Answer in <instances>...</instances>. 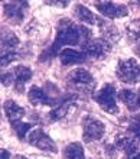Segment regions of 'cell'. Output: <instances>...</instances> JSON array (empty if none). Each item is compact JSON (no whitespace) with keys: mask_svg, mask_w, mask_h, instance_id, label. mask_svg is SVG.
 Instances as JSON below:
<instances>
[{"mask_svg":"<svg viewBox=\"0 0 140 159\" xmlns=\"http://www.w3.org/2000/svg\"><path fill=\"white\" fill-rule=\"evenodd\" d=\"M59 59H61L62 65H72V64H79L84 62L87 59V55L84 52H79V51L75 49H62L61 54H59Z\"/></svg>","mask_w":140,"mask_h":159,"instance_id":"obj_15","label":"cell"},{"mask_svg":"<svg viewBox=\"0 0 140 159\" xmlns=\"http://www.w3.org/2000/svg\"><path fill=\"white\" fill-rule=\"evenodd\" d=\"M66 81H68L71 85L78 87V88L88 87V85H93V84H94L93 75H91L87 70H84V68H77L74 71H71L70 74H68Z\"/></svg>","mask_w":140,"mask_h":159,"instance_id":"obj_11","label":"cell"},{"mask_svg":"<svg viewBox=\"0 0 140 159\" xmlns=\"http://www.w3.org/2000/svg\"><path fill=\"white\" fill-rule=\"evenodd\" d=\"M115 146L121 149L129 158H132L133 155L137 153L139 142L134 138H132L130 134H120V136L115 138Z\"/></svg>","mask_w":140,"mask_h":159,"instance_id":"obj_13","label":"cell"},{"mask_svg":"<svg viewBox=\"0 0 140 159\" xmlns=\"http://www.w3.org/2000/svg\"><path fill=\"white\" fill-rule=\"evenodd\" d=\"M28 142L30 143L32 146H36V148H39V149H42V151L56 152L55 142L43 132V130L39 129V127L33 129L32 132L28 134Z\"/></svg>","mask_w":140,"mask_h":159,"instance_id":"obj_7","label":"cell"},{"mask_svg":"<svg viewBox=\"0 0 140 159\" xmlns=\"http://www.w3.org/2000/svg\"><path fill=\"white\" fill-rule=\"evenodd\" d=\"M2 159H12L10 153H9L6 149H3V151H2Z\"/></svg>","mask_w":140,"mask_h":159,"instance_id":"obj_26","label":"cell"},{"mask_svg":"<svg viewBox=\"0 0 140 159\" xmlns=\"http://www.w3.org/2000/svg\"><path fill=\"white\" fill-rule=\"evenodd\" d=\"M46 4H55V6L65 7V6H68V2H46Z\"/></svg>","mask_w":140,"mask_h":159,"instance_id":"obj_24","label":"cell"},{"mask_svg":"<svg viewBox=\"0 0 140 159\" xmlns=\"http://www.w3.org/2000/svg\"><path fill=\"white\" fill-rule=\"evenodd\" d=\"M32 78V71L25 65H19L10 72H4L2 74V83L3 85L9 87V85H15L17 93L23 91V85Z\"/></svg>","mask_w":140,"mask_h":159,"instance_id":"obj_2","label":"cell"},{"mask_svg":"<svg viewBox=\"0 0 140 159\" xmlns=\"http://www.w3.org/2000/svg\"><path fill=\"white\" fill-rule=\"evenodd\" d=\"M129 134L134 138L140 143V114L130 119V125H129Z\"/></svg>","mask_w":140,"mask_h":159,"instance_id":"obj_21","label":"cell"},{"mask_svg":"<svg viewBox=\"0 0 140 159\" xmlns=\"http://www.w3.org/2000/svg\"><path fill=\"white\" fill-rule=\"evenodd\" d=\"M127 35L129 39L136 43V42H140V19L137 20H133L127 25Z\"/></svg>","mask_w":140,"mask_h":159,"instance_id":"obj_20","label":"cell"},{"mask_svg":"<svg viewBox=\"0 0 140 159\" xmlns=\"http://www.w3.org/2000/svg\"><path fill=\"white\" fill-rule=\"evenodd\" d=\"M95 9L103 16L115 19V17H124L129 13V9L124 4H115L111 2H95Z\"/></svg>","mask_w":140,"mask_h":159,"instance_id":"obj_8","label":"cell"},{"mask_svg":"<svg viewBox=\"0 0 140 159\" xmlns=\"http://www.w3.org/2000/svg\"><path fill=\"white\" fill-rule=\"evenodd\" d=\"M75 15L79 17V20H83L84 23H88V25H98L100 26L103 23L98 17L95 16L94 13L91 12L90 9H87L85 6H81V4H77V7H75Z\"/></svg>","mask_w":140,"mask_h":159,"instance_id":"obj_16","label":"cell"},{"mask_svg":"<svg viewBox=\"0 0 140 159\" xmlns=\"http://www.w3.org/2000/svg\"><path fill=\"white\" fill-rule=\"evenodd\" d=\"M111 51V43L107 39H91L83 46V52L90 58H103Z\"/></svg>","mask_w":140,"mask_h":159,"instance_id":"obj_6","label":"cell"},{"mask_svg":"<svg viewBox=\"0 0 140 159\" xmlns=\"http://www.w3.org/2000/svg\"><path fill=\"white\" fill-rule=\"evenodd\" d=\"M3 110H4L6 117L9 119V121H10L12 125L13 123H16V121H20V119L25 116V109L20 107V106H17L13 100L4 101Z\"/></svg>","mask_w":140,"mask_h":159,"instance_id":"obj_14","label":"cell"},{"mask_svg":"<svg viewBox=\"0 0 140 159\" xmlns=\"http://www.w3.org/2000/svg\"><path fill=\"white\" fill-rule=\"evenodd\" d=\"M115 88L113 87L111 84H106L100 91L95 93V101L101 106V109H104L107 113H117L119 111V107H117V101H115Z\"/></svg>","mask_w":140,"mask_h":159,"instance_id":"obj_4","label":"cell"},{"mask_svg":"<svg viewBox=\"0 0 140 159\" xmlns=\"http://www.w3.org/2000/svg\"><path fill=\"white\" fill-rule=\"evenodd\" d=\"M64 159H85L83 145L74 142L64 149Z\"/></svg>","mask_w":140,"mask_h":159,"instance_id":"obj_19","label":"cell"},{"mask_svg":"<svg viewBox=\"0 0 140 159\" xmlns=\"http://www.w3.org/2000/svg\"><path fill=\"white\" fill-rule=\"evenodd\" d=\"M119 98L120 101H123L126 107H129L130 110H136L139 106V96H136L132 90H121L119 91Z\"/></svg>","mask_w":140,"mask_h":159,"instance_id":"obj_18","label":"cell"},{"mask_svg":"<svg viewBox=\"0 0 140 159\" xmlns=\"http://www.w3.org/2000/svg\"><path fill=\"white\" fill-rule=\"evenodd\" d=\"M117 77L126 84H136L140 80V65L136 59H123L117 65Z\"/></svg>","mask_w":140,"mask_h":159,"instance_id":"obj_3","label":"cell"},{"mask_svg":"<svg viewBox=\"0 0 140 159\" xmlns=\"http://www.w3.org/2000/svg\"><path fill=\"white\" fill-rule=\"evenodd\" d=\"M133 49L136 52V55L140 57V42H136V43H133Z\"/></svg>","mask_w":140,"mask_h":159,"instance_id":"obj_25","label":"cell"},{"mask_svg":"<svg viewBox=\"0 0 140 159\" xmlns=\"http://www.w3.org/2000/svg\"><path fill=\"white\" fill-rule=\"evenodd\" d=\"M28 98L33 106H51V107H55L58 104V101H59V98L52 97L41 87L30 88V91L28 94Z\"/></svg>","mask_w":140,"mask_h":159,"instance_id":"obj_9","label":"cell"},{"mask_svg":"<svg viewBox=\"0 0 140 159\" xmlns=\"http://www.w3.org/2000/svg\"><path fill=\"white\" fill-rule=\"evenodd\" d=\"M12 126H13V129H15V132H16L17 138L20 139V140H23L26 138V133L33 127L32 123H25V121H16Z\"/></svg>","mask_w":140,"mask_h":159,"instance_id":"obj_22","label":"cell"},{"mask_svg":"<svg viewBox=\"0 0 140 159\" xmlns=\"http://www.w3.org/2000/svg\"><path fill=\"white\" fill-rule=\"evenodd\" d=\"M13 159H28V158H25V156H22V155H16Z\"/></svg>","mask_w":140,"mask_h":159,"instance_id":"obj_28","label":"cell"},{"mask_svg":"<svg viewBox=\"0 0 140 159\" xmlns=\"http://www.w3.org/2000/svg\"><path fill=\"white\" fill-rule=\"evenodd\" d=\"M91 30L84 28V26L75 25L71 20H62L58 26V34L55 38L54 45L49 48V51H45V54L41 57V59L52 58L59 52L62 46L65 45H81L84 46L85 43L91 41Z\"/></svg>","mask_w":140,"mask_h":159,"instance_id":"obj_1","label":"cell"},{"mask_svg":"<svg viewBox=\"0 0 140 159\" xmlns=\"http://www.w3.org/2000/svg\"><path fill=\"white\" fill-rule=\"evenodd\" d=\"M106 133V126L101 120L93 117V116H85L83 119V134L85 142H93V140H100Z\"/></svg>","mask_w":140,"mask_h":159,"instance_id":"obj_5","label":"cell"},{"mask_svg":"<svg viewBox=\"0 0 140 159\" xmlns=\"http://www.w3.org/2000/svg\"><path fill=\"white\" fill-rule=\"evenodd\" d=\"M74 101H75V96H65V97H62V98H59L58 104L51 110L49 119L51 120H59V119L65 117Z\"/></svg>","mask_w":140,"mask_h":159,"instance_id":"obj_12","label":"cell"},{"mask_svg":"<svg viewBox=\"0 0 140 159\" xmlns=\"http://www.w3.org/2000/svg\"><path fill=\"white\" fill-rule=\"evenodd\" d=\"M129 159H140V152H137L136 155H133L132 158H129Z\"/></svg>","mask_w":140,"mask_h":159,"instance_id":"obj_27","label":"cell"},{"mask_svg":"<svg viewBox=\"0 0 140 159\" xmlns=\"http://www.w3.org/2000/svg\"><path fill=\"white\" fill-rule=\"evenodd\" d=\"M28 6V2H7V3L3 4L4 16L10 20H15L16 23H19L25 17V12Z\"/></svg>","mask_w":140,"mask_h":159,"instance_id":"obj_10","label":"cell"},{"mask_svg":"<svg viewBox=\"0 0 140 159\" xmlns=\"http://www.w3.org/2000/svg\"><path fill=\"white\" fill-rule=\"evenodd\" d=\"M139 106H140V90H139Z\"/></svg>","mask_w":140,"mask_h":159,"instance_id":"obj_29","label":"cell"},{"mask_svg":"<svg viewBox=\"0 0 140 159\" xmlns=\"http://www.w3.org/2000/svg\"><path fill=\"white\" fill-rule=\"evenodd\" d=\"M19 43H20L19 38L13 34L12 30L9 29L2 30V48H3V51H13Z\"/></svg>","mask_w":140,"mask_h":159,"instance_id":"obj_17","label":"cell"},{"mask_svg":"<svg viewBox=\"0 0 140 159\" xmlns=\"http://www.w3.org/2000/svg\"><path fill=\"white\" fill-rule=\"evenodd\" d=\"M16 58H17V55L15 51H3V52H2V65L6 67V65H9V64L12 62V61H15Z\"/></svg>","mask_w":140,"mask_h":159,"instance_id":"obj_23","label":"cell"}]
</instances>
